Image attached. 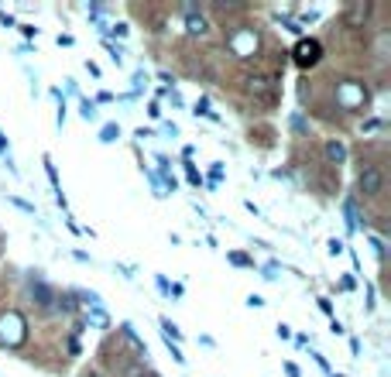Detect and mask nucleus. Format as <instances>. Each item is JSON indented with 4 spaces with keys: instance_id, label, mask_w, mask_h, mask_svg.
<instances>
[{
    "instance_id": "f03ea898",
    "label": "nucleus",
    "mask_w": 391,
    "mask_h": 377,
    "mask_svg": "<svg viewBox=\"0 0 391 377\" xmlns=\"http://www.w3.org/2000/svg\"><path fill=\"white\" fill-rule=\"evenodd\" d=\"M319 55H323V48H319V41H316V38H302V41L295 45V66H298V69L316 66V62H319Z\"/></svg>"
},
{
    "instance_id": "6e6552de",
    "label": "nucleus",
    "mask_w": 391,
    "mask_h": 377,
    "mask_svg": "<svg viewBox=\"0 0 391 377\" xmlns=\"http://www.w3.org/2000/svg\"><path fill=\"white\" fill-rule=\"evenodd\" d=\"M162 326H165V333H169V336H172V340H179V329H175V326H172V322H162ZM172 340H169V343H172Z\"/></svg>"
},
{
    "instance_id": "39448f33",
    "label": "nucleus",
    "mask_w": 391,
    "mask_h": 377,
    "mask_svg": "<svg viewBox=\"0 0 391 377\" xmlns=\"http://www.w3.org/2000/svg\"><path fill=\"white\" fill-rule=\"evenodd\" d=\"M326 158H330L333 165L347 162V144H340V141H330V144H326Z\"/></svg>"
},
{
    "instance_id": "1a4fd4ad",
    "label": "nucleus",
    "mask_w": 391,
    "mask_h": 377,
    "mask_svg": "<svg viewBox=\"0 0 391 377\" xmlns=\"http://www.w3.org/2000/svg\"><path fill=\"white\" fill-rule=\"evenodd\" d=\"M285 367H289V377H298V367H295V364H285Z\"/></svg>"
},
{
    "instance_id": "0eeeda50",
    "label": "nucleus",
    "mask_w": 391,
    "mask_h": 377,
    "mask_svg": "<svg viewBox=\"0 0 391 377\" xmlns=\"http://www.w3.org/2000/svg\"><path fill=\"white\" fill-rule=\"evenodd\" d=\"M230 261H233L237 268H247V264H251V261H247V254H240V251H233V254H230Z\"/></svg>"
},
{
    "instance_id": "7ed1b4c3",
    "label": "nucleus",
    "mask_w": 391,
    "mask_h": 377,
    "mask_svg": "<svg viewBox=\"0 0 391 377\" xmlns=\"http://www.w3.org/2000/svg\"><path fill=\"white\" fill-rule=\"evenodd\" d=\"M182 14H186V31H189V35H206V17H202V10H196V7H186V10H182Z\"/></svg>"
},
{
    "instance_id": "9d476101",
    "label": "nucleus",
    "mask_w": 391,
    "mask_h": 377,
    "mask_svg": "<svg viewBox=\"0 0 391 377\" xmlns=\"http://www.w3.org/2000/svg\"><path fill=\"white\" fill-rule=\"evenodd\" d=\"M144 377H158V374H155V371H144Z\"/></svg>"
},
{
    "instance_id": "f257e3e1",
    "label": "nucleus",
    "mask_w": 391,
    "mask_h": 377,
    "mask_svg": "<svg viewBox=\"0 0 391 377\" xmlns=\"http://www.w3.org/2000/svg\"><path fill=\"white\" fill-rule=\"evenodd\" d=\"M357 188L368 195V199H374V195H381V188H385V168L378 165V162H361V175H357Z\"/></svg>"
},
{
    "instance_id": "20e7f679",
    "label": "nucleus",
    "mask_w": 391,
    "mask_h": 377,
    "mask_svg": "<svg viewBox=\"0 0 391 377\" xmlns=\"http://www.w3.org/2000/svg\"><path fill=\"white\" fill-rule=\"evenodd\" d=\"M31 298H35L41 309H52V305H55V295H52V288H48L45 282H35V284H31Z\"/></svg>"
},
{
    "instance_id": "423d86ee",
    "label": "nucleus",
    "mask_w": 391,
    "mask_h": 377,
    "mask_svg": "<svg viewBox=\"0 0 391 377\" xmlns=\"http://www.w3.org/2000/svg\"><path fill=\"white\" fill-rule=\"evenodd\" d=\"M55 305H59L66 316H73V312H76V295H73V291H66V295H59V298H55Z\"/></svg>"
}]
</instances>
